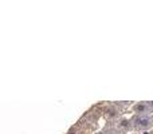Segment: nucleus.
<instances>
[{"label": "nucleus", "mask_w": 153, "mask_h": 134, "mask_svg": "<svg viewBox=\"0 0 153 134\" xmlns=\"http://www.w3.org/2000/svg\"><path fill=\"white\" fill-rule=\"evenodd\" d=\"M118 127H121V129H129L130 127V121L129 119H121L118 124Z\"/></svg>", "instance_id": "3"}, {"label": "nucleus", "mask_w": 153, "mask_h": 134, "mask_svg": "<svg viewBox=\"0 0 153 134\" xmlns=\"http://www.w3.org/2000/svg\"><path fill=\"white\" fill-rule=\"evenodd\" d=\"M152 124H153V115H152Z\"/></svg>", "instance_id": "5"}, {"label": "nucleus", "mask_w": 153, "mask_h": 134, "mask_svg": "<svg viewBox=\"0 0 153 134\" xmlns=\"http://www.w3.org/2000/svg\"><path fill=\"white\" fill-rule=\"evenodd\" d=\"M133 113H136L137 115H145V114L149 113V110L152 111V109L149 107L148 102H137L132 106Z\"/></svg>", "instance_id": "2"}, {"label": "nucleus", "mask_w": 153, "mask_h": 134, "mask_svg": "<svg viewBox=\"0 0 153 134\" xmlns=\"http://www.w3.org/2000/svg\"><path fill=\"white\" fill-rule=\"evenodd\" d=\"M105 134H117V132H114V130L110 129V130H108V132H106Z\"/></svg>", "instance_id": "4"}, {"label": "nucleus", "mask_w": 153, "mask_h": 134, "mask_svg": "<svg viewBox=\"0 0 153 134\" xmlns=\"http://www.w3.org/2000/svg\"><path fill=\"white\" fill-rule=\"evenodd\" d=\"M132 122L136 129H141V130H146L152 126V118L148 115H136L132 119Z\"/></svg>", "instance_id": "1"}]
</instances>
